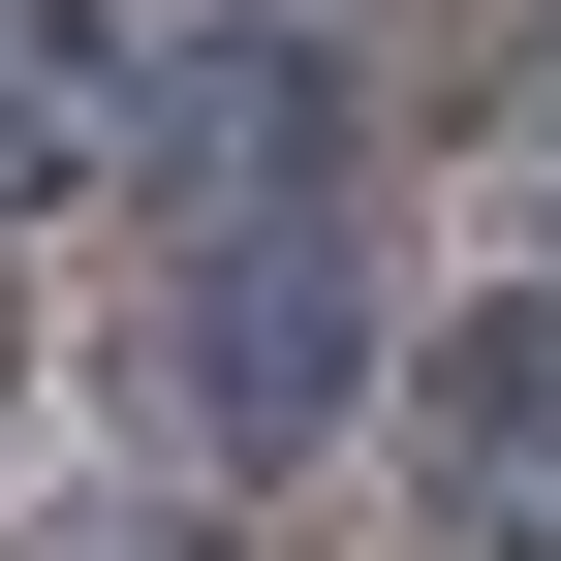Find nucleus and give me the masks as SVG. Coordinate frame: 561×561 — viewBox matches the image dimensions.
Segmentation results:
<instances>
[{
    "label": "nucleus",
    "instance_id": "obj_1",
    "mask_svg": "<svg viewBox=\"0 0 561 561\" xmlns=\"http://www.w3.org/2000/svg\"><path fill=\"white\" fill-rule=\"evenodd\" d=\"M343 375H375V280H343L312 219H219L157 280V405H187V437H312Z\"/></svg>",
    "mask_w": 561,
    "mask_h": 561
},
{
    "label": "nucleus",
    "instance_id": "obj_2",
    "mask_svg": "<svg viewBox=\"0 0 561 561\" xmlns=\"http://www.w3.org/2000/svg\"><path fill=\"white\" fill-rule=\"evenodd\" d=\"M405 500H437L468 561H561V280L437 312V375H405Z\"/></svg>",
    "mask_w": 561,
    "mask_h": 561
},
{
    "label": "nucleus",
    "instance_id": "obj_3",
    "mask_svg": "<svg viewBox=\"0 0 561 561\" xmlns=\"http://www.w3.org/2000/svg\"><path fill=\"white\" fill-rule=\"evenodd\" d=\"M125 157H157V187H312V157H343V62H312V32H219L187 94H125Z\"/></svg>",
    "mask_w": 561,
    "mask_h": 561
},
{
    "label": "nucleus",
    "instance_id": "obj_4",
    "mask_svg": "<svg viewBox=\"0 0 561 561\" xmlns=\"http://www.w3.org/2000/svg\"><path fill=\"white\" fill-rule=\"evenodd\" d=\"M125 94H157L125 32H0V219H32V187H94V157H125Z\"/></svg>",
    "mask_w": 561,
    "mask_h": 561
},
{
    "label": "nucleus",
    "instance_id": "obj_5",
    "mask_svg": "<svg viewBox=\"0 0 561 561\" xmlns=\"http://www.w3.org/2000/svg\"><path fill=\"white\" fill-rule=\"evenodd\" d=\"M0 561H219V530H0Z\"/></svg>",
    "mask_w": 561,
    "mask_h": 561
}]
</instances>
